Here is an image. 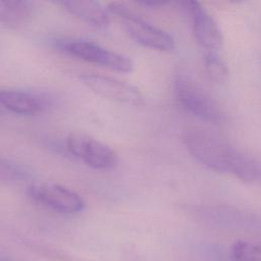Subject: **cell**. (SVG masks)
I'll use <instances>...</instances> for the list:
<instances>
[{"mask_svg": "<svg viewBox=\"0 0 261 261\" xmlns=\"http://www.w3.org/2000/svg\"><path fill=\"white\" fill-rule=\"evenodd\" d=\"M182 141L190 154L211 170L232 173L244 181H253L260 175L254 159L209 129L189 127L182 134Z\"/></svg>", "mask_w": 261, "mask_h": 261, "instance_id": "cell-1", "label": "cell"}, {"mask_svg": "<svg viewBox=\"0 0 261 261\" xmlns=\"http://www.w3.org/2000/svg\"><path fill=\"white\" fill-rule=\"evenodd\" d=\"M108 10L119 17L127 34L140 45L158 51L174 49V40L169 34L134 14L122 3L112 2L108 5Z\"/></svg>", "mask_w": 261, "mask_h": 261, "instance_id": "cell-2", "label": "cell"}, {"mask_svg": "<svg viewBox=\"0 0 261 261\" xmlns=\"http://www.w3.org/2000/svg\"><path fill=\"white\" fill-rule=\"evenodd\" d=\"M174 89L178 103L187 112L211 123L223 120V113L217 102L189 75L178 74Z\"/></svg>", "mask_w": 261, "mask_h": 261, "instance_id": "cell-3", "label": "cell"}, {"mask_svg": "<svg viewBox=\"0 0 261 261\" xmlns=\"http://www.w3.org/2000/svg\"><path fill=\"white\" fill-rule=\"evenodd\" d=\"M58 47L70 55L82 60L98 64L119 72H130L134 68L133 61L119 53L110 51L96 43L85 40L59 41Z\"/></svg>", "mask_w": 261, "mask_h": 261, "instance_id": "cell-4", "label": "cell"}, {"mask_svg": "<svg viewBox=\"0 0 261 261\" xmlns=\"http://www.w3.org/2000/svg\"><path fill=\"white\" fill-rule=\"evenodd\" d=\"M66 147L74 157L94 169L107 170L116 165L117 156L113 149L89 135L83 133L69 135Z\"/></svg>", "mask_w": 261, "mask_h": 261, "instance_id": "cell-5", "label": "cell"}, {"mask_svg": "<svg viewBox=\"0 0 261 261\" xmlns=\"http://www.w3.org/2000/svg\"><path fill=\"white\" fill-rule=\"evenodd\" d=\"M180 5L191 19L195 40L204 54L218 53L223 38L214 17L197 1H184Z\"/></svg>", "mask_w": 261, "mask_h": 261, "instance_id": "cell-6", "label": "cell"}, {"mask_svg": "<svg viewBox=\"0 0 261 261\" xmlns=\"http://www.w3.org/2000/svg\"><path fill=\"white\" fill-rule=\"evenodd\" d=\"M29 194L36 202L59 213L74 214L85 208V202L79 194L57 184L40 182L32 185Z\"/></svg>", "mask_w": 261, "mask_h": 261, "instance_id": "cell-7", "label": "cell"}, {"mask_svg": "<svg viewBox=\"0 0 261 261\" xmlns=\"http://www.w3.org/2000/svg\"><path fill=\"white\" fill-rule=\"evenodd\" d=\"M81 82L92 92L106 99L130 105H141L144 97L138 88L114 77L84 73L80 76Z\"/></svg>", "mask_w": 261, "mask_h": 261, "instance_id": "cell-8", "label": "cell"}, {"mask_svg": "<svg viewBox=\"0 0 261 261\" xmlns=\"http://www.w3.org/2000/svg\"><path fill=\"white\" fill-rule=\"evenodd\" d=\"M0 105L17 114H37L48 107L43 95L13 89L0 88Z\"/></svg>", "mask_w": 261, "mask_h": 261, "instance_id": "cell-9", "label": "cell"}, {"mask_svg": "<svg viewBox=\"0 0 261 261\" xmlns=\"http://www.w3.org/2000/svg\"><path fill=\"white\" fill-rule=\"evenodd\" d=\"M67 12L81 20L104 29L109 24V10L97 1H61L58 2Z\"/></svg>", "mask_w": 261, "mask_h": 261, "instance_id": "cell-10", "label": "cell"}, {"mask_svg": "<svg viewBox=\"0 0 261 261\" xmlns=\"http://www.w3.org/2000/svg\"><path fill=\"white\" fill-rule=\"evenodd\" d=\"M33 12V3L22 0L0 1V20L11 28L23 24Z\"/></svg>", "mask_w": 261, "mask_h": 261, "instance_id": "cell-11", "label": "cell"}, {"mask_svg": "<svg viewBox=\"0 0 261 261\" xmlns=\"http://www.w3.org/2000/svg\"><path fill=\"white\" fill-rule=\"evenodd\" d=\"M230 258L233 261H261V243L236 242L231 248Z\"/></svg>", "mask_w": 261, "mask_h": 261, "instance_id": "cell-12", "label": "cell"}, {"mask_svg": "<svg viewBox=\"0 0 261 261\" xmlns=\"http://www.w3.org/2000/svg\"><path fill=\"white\" fill-rule=\"evenodd\" d=\"M203 57L205 70L209 77L218 84L224 83L228 76V68L219 54L206 53Z\"/></svg>", "mask_w": 261, "mask_h": 261, "instance_id": "cell-13", "label": "cell"}, {"mask_svg": "<svg viewBox=\"0 0 261 261\" xmlns=\"http://www.w3.org/2000/svg\"><path fill=\"white\" fill-rule=\"evenodd\" d=\"M24 176V171L13 162L0 158V182H14Z\"/></svg>", "mask_w": 261, "mask_h": 261, "instance_id": "cell-14", "label": "cell"}, {"mask_svg": "<svg viewBox=\"0 0 261 261\" xmlns=\"http://www.w3.org/2000/svg\"><path fill=\"white\" fill-rule=\"evenodd\" d=\"M140 4L142 5H145V6H149V7H156V6H161V5H164L166 4L167 2L165 1H159V0H141V1H138Z\"/></svg>", "mask_w": 261, "mask_h": 261, "instance_id": "cell-15", "label": "cell"}, {"mask_svg": "<svg viewBox=\"0 0 261 261\" xmlns=\"http://www.w3.org/2000/svg\"><path fill=\"white\" fill-rule=\"evenodd\" d=\"M0 261H18V260L12 259L10 257H3V258H0Z\"/></svg>", "mask_w": 261, "mask_h": 261, "instance_id": "cell-16", "label": "cell"}]
</instances>
